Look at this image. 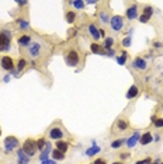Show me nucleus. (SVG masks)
<instances>
[{"mask_svg":"<svg viewBox=\"0 0 163 164\" xmlns=\"http://www.w3.org/2000/svg\"><path fill=\"white\" fill-rule=\"evenodd\" d=\"M21 150L25 153V156L31 157V156H34L35 151H37V142H34L33 139H27L23 143V149H21Z\"/></svg>","mask_w":163,"mask_h":164,"instance_id":"obj_1","label":"nucleus"},{"mask_svg":"<svg viewBox=\"0 0 163 164\" xmlns=\"http://www.w3.org/2000/svg\"><path fill=\"white\" fill-rule=\"evenodd\" d=\"M10 40H11V34L9 31H3L0 34V52L2 51H7L10 48Z\"/></svg>","mask_w":163,"mask_h":164,"instance_id":"obj_2","label":"nucleus"},{"mask_svg":"<svg viewBox=\"0 0 163 164\" xmlns=\"http://www.w3.org/2000/svg\"><path fill=\"white\" fill-rule=\"evenodd\" d=\"M3 144H4V149H6L7 151H11L20 146V142H18L17 138H14V136H7V138L4 139Z\"/></svg>","mask_w":163,"mask_h":164,"instance_id":"obj_3","label":"nucleus"},{"mask_svg":"<svg viewBox=\"0 0 163 164\" xmlns=\"http://www.w3.org/2000/svg\"><path fill=\"white\" fill-rule=\"evenodd\" d=\"M28 52H30L31 58H37L38 55L42 53V45L40 42H31L28 45Z\"/></svg>","mask_w":163,"mask_h":164,"instance_id":"obj_4","label":"nucleus"},{"mask_svg":"<svg viewBox=\"0 0 163 164\" xmlns=\"http://www.w3.org/2000/svg\"><path fill=\"white\" fill-rule=\"evenodd\" d=\"M110 25H111V28H113L115 32L121 31V30H122V27H124L122 17H121V16H114L113 18L110 20Z\"/></svg>","mask_w":163,"mask_h":164,"instance_id":"obj_5","label":"nucleus"},{"mask_svg":"<svg viewBox=\"0 0 163 164\" xmlns=\"http://www.w3.org/2000/svg\"><path fill=\"white\" fill-rule=\"evenodd\" d=\"M79 60H80V58H79V53H77L76 51H70V52L66 55V62H68V65L72 66V67L77 66Z\"/></svg>","mask_w":163,"mask_h":164,"instance_id":"obj_6","label":"nucleus"},{"mask_svg":"<svg viewBox=\"0 0 163 164\" xmlns=\"http://www.w3.org/2000/svg\"><path fill=\"white\" fill-rule=\"evenodd\" d=\"M63 131L60 128H52L49 131V138L53 139V140H60L63 138Z\"/></svg>","mask_w":163,"mask_h":164,"instance_id":"obj_7","label":"nucleus"},{"mask_svg":"<svg viewBox=\"0 0 163 164\" xmlns=\"http://www.w3.org/2000/svg\"><path fill=\"white\" fill-rule=\"evenodd\" d=\"M0 62H2L3 69H6V70H11V69H13L14 62H13V59H11L10 56H3V59L0 60Z\"/></svg>","mask_w":163,"mask_h":164,"instance_id":"obj_8","label":"nucleus"},{"mask_svg":"<svg viewBox=\"0 0 163 164\" xmlns=\"http://www.w3.org/2000/svg\"><path fill=\"white\" fill-rule=\"evenodd\" d=\"M139 139H141V133H139V132H134L132 136L126 140V146H128V147H134V146L138 143V140H139Z\"/></svg>","mask_w":163,"mask_h":164,"instance_id":"obj_9","label":"nucleus"},{"mask_svg":"<svg viewBox=\"0 0 163 164\" xmlns=\"http://www.w3.org/2000/svg\"><path fill=\"white\" fill-rule=\"evenodd\" d=\"M132 66L135 67V69H139V70H145L146 69V62L142 59V58H135L134 59V63H132Z\"/></svg>","mask_w":163,"mask_h":164,"instance_id":"obj_10","label":"nucleus"},{"mask_svg":"<svg viewBox=\"0 0 163 164\" xmlns=\"http://www.w3.org/2000/svg\"><path fill=\"white\" fill-rule=\"evenodd\" d=\"M126 17L130 20H134L138 17V7L137 6H131L130 9H126Z\"/></svg>","mask_w":163,"mask_h":164,"instance_id":"obj_11","label":"nucleus"},{"mask_svg":"<svg viewBox=\"0 0 163 164\" xmlns=\"http://www.w3.org/2000/svg\"><path fill=\"white\" fill-rule=\"evenodd\" d=\"M89 32H90V35L93 36V40H99L100 38V30H97V27L94 25V24H90L89 25Z\"/></svg>","mask_w":163,"mask_h":164,"instance_id":"obj_12","label":"nucleus"},{"mask_svg":"<svg viewBox=\"0 0 163 164\" xmlns=\"http://www.w3.org/2000/svg\"><path fill=\"white\" fill-rule=\"evenodd\" d=\"M49 153H52V150H51V143H47V146H45V149L42 150V153H41V156H40V158H41V161H45V160H48V154Z\"/></svg>","mask_w":163,"mask_h":164,"instance_id":"obj_13","label":"nucleus"},{"mask_svg":"<svg viewBox=\"0 0 163 164\" xmlns=\"http://www.w3.org/2000/svg\"><path fill=\"white\" fill-rule=\"evenodd\" d=\"M139 142H141V144H149L150 142H152V133H150V132H146V133H143L142 136H141Z\"/></svg>","mask_w":163,"mask_h":164,"instance_id":"obj_14","label":"nucleus"},{"mask_svg":"<svg viewBox=\"0 0 163 164\" xmlns=\"http://www.w3.org/2000/svg\"><path fill=\"white\" fill-rule=\"evenodd\" d=\"M51 156L53 157V160H63L65 158V153H62V151H59L58 149H55V150H52V153H51Z\"/></svg>","mask_w":163,"mask_h":164,"instance_id":"obj_15","label":"nucleus"},{"mask_svg":"<svg viewBox=\"0 0 163 164\" xmlns=\"http://www.w3.org/2000/svg\"><path fill=\"white\" fill-rule=\"evenodd\" d=\"M68 147H69V146H68L66 142H63V140H58L56 142V149L59 151H62V153H66Z\"/></svg>","mask_w":163,"mask_h":164,"instance_id":"obj_16","label":"nucleus"},{"mask_svg":"<svg viewBox=\"0 0 163 164\" xmlns=\"http://www.w3.org/2000/svg\"><path fill=\"white\" fill-rule=\"evenodd\" d=\"M18 44H20L21 46H28L31 44V38L28 35H23L18 38Z\"/></svg>","mask_w":163,"mask_h":164,"instance_id":"obj_17","label":"nucleus"},{"mask_svg":"<svg viewBox=\"0 0 163 164\" xmlns=\"http://www.w3.org/2000/svg\"><path fill=\"white\" fill-rule=\"evenodd\" d=\"M24 151L23 150H18V163L20 164H28V161H30V157H28V156H24Z\"/></svg>","mask_w":163,"mask_h":164,"instance_id":"obj_18","label":"nucleus"},{"mask_svg":"<svg viewBox=\"0 0 163 164\" xmlns=\"http://www.w3.org/2000/svg\"><path fill=\"white\" fill-rule=\"evenodd\" d=\"M138 95V87L137 86H132L130 90H128V93H126V98H134V97H137Z\"/></svg>","mask_w":163,"mask_h":164,"instance_id":"obj_19","label":"nucleus"},{"mask_svg":"<svg viewBox=\"0 0 163 164\" xmlns=\"http://www.w3.org/2000/svg\"><path fill=\"white\" fill-rule=\"evenodd\" d=\"M128 121H125V119H120V121L117 122V128L120 129V131H125L126 128H128Z\"/></svg>","mask_w":163,"mask_h":164,"instance_id":"obj_20","label":"nucleus"},{"mask_svg":"<svg viewBox=\"0 0 163 164\" xmlns=\"http://www.w3.org/2000/svg\"><path fill=\"white\" fill-rule=\"evenodd\" d=\"M75 18H76V14H75V11H69V13H66V21L68 23H73Z\"/></svg>","mask_w":163,"mask_h":164,"instance_id":"obj_21","label":"nucleus"},{"mask_svg":"<svg viewBox=\"0 0 163 164\" xmlns=\"http://www.w3.org/2000/svg\"><path fill=\"white\" fill-rule=\"evenodd\" d=\"M122 143H125V140H124V139H120V140H114L113 143H111V147H113V149H118V147H121V146H122Z\"/></svg>","mask_w":163,"mask_h":164,"instance_id":"obj_22","label":"nucleus"},{"mask_svg":"<svg viewBox=\"0 0 163 164\" xmlns=\"http://www.w3.org/2000/svg\"><path fill=\"white\" fill-rule=\"evenodd\" d=\"M45 146H47V142L44 140V139H38L37 140V149L38 150H44Z\"/></svg>","mask_w":163,"mask_h":164,"instance_id":"obj_23","label":"nucleus"},{"mask_svg":"<svg viewBox=\"0 0 163 164\" xmlns=\"http://www.w3.org/2000/svg\"><path fill=\"white\" fill-rule=\"evenodd\" d=\"M99 151H100V147H97V146H94V147H90L89 150L86 151V154H87V156H93V154L99 153Z\"/></svg>","mask_w":163,"mask_h":164,"instance_id":"obj_24","label":"nucleus"},{"mask_svg":"<svg viewBox=\"0 0 163 164\" xmlns=\"http://www.w3.org/2000/svg\"><path fill=\"white\" fill-rule=\"evenodd\" d=\"M70 6L76 7V9H83L84 3H83V2H70Z\"/></svg>","mask_w":163,"mask_h":164,"instance_id":"obj_25","label":"nucleus"},{"mask_svg":"<svg viewBox=\"0 0 163 164\" xmlns=\"http://www.w3.org/2000/svg\"><path fill=\"white\" fill-rule=\"evenodd\" d=\"M113 44H114V40H113V38H106V42H104V46H106L107 49H110L111 46H113Z\"/></svg>","mask_w":163,"mask_h":164,"instance_id":"obj_26","label":"nucleus"},{"mask_svg":"<svg viewBox=\"0 0 163 164\" xmlns=\"http://www.w3.org/2000/svg\"><path fill=\"white\" fill-rule=\"evenodd\" d=\"M17 23H18V25L21 27V28H23V30H25V28H28V23H27L25 20H17Z\"/></svg>","mask_w":163,"mask_h":164,"instance_id":"obj_27","label":"nucleus"},{"mask_svg":"<svg viewBox=\"0 0 163 164\" xmlns=\"http://www.w3.org/2000/svg\"><path fill=\"white\" fill-rule=\"evenodd\" d=\"M143 14L148 16V17H150L153 14V9L152 7H145V9H143Z\"/></svg>","mask_w":163,"mask_h":164,"instance_id":"obj_28","label":"nucleus"},{"mask_svg":"<svg viewBox=\"0 0 163 164\" xmlns=\"http://www.w3.org/2000/svg\"><path fill=\"white\" fill-rule=\"evenodd\" d=\"M155 126H156V128H163V118L155 119Z\"/></svg>","mask_w":163,"mask_h":164,"instance_id":"obj_29","label":"nucleus"},{"mask_svg":"<svg viewBox=\"0 0 163 164\" xmlns=\"http://www.w3.org/2000/svg\"><path fill=\"white\" fill-rule=\"evenodd\" d=\"M100 20L103 21V23H110V21H108V16H107L106 13H100Z\"/></svg>","mask_w":163,"mask_h":164,"instance_id":"obj_30","label":"nucleus"},{"mask_svg":"<svg viewBox=\"0 0 163 164\" xmlns=\"http://www.w3.org/2000/svg\"><path fill=\"white\" fill-rule=\"evenodd\" d=\"M25 65H27V62H25L24 59H21L20 62H18V66H17V69H18V70H23V69H24V66H25Z\"/></svg>","mask_w":163,"mask_h":164,"instance_id":"obj_31","label":"nucleus"},{"mask_svg":"<svg viewBox=\"0 0 163 164\" xmlns=\"http://www.w3.org/2000/svg\"><path fill=\"white\" fill-rule=\"evenodd\" d=\"M91 51H93V52H96V53L101 52V49H100V46L97 45V44H93V45H91Z\"/></svg>","mask_w":163,"mask_h":164,"instance_id":"obj_32","label":"nucleus"},{"mask_svg":"<svg viewBox=\"0 0 163 164\" xmlns=\"http://www.w3.org/2000/svg\"><path fill=\"white\" fill-rule=\"evenodd\" d=\"M149 18H150V17H148V16H145V14H142V16L139 17V21H141V23H148V21H149Z\"/></svg>","mask_w":163,"mask_h":164,"instance_id":"obj_33","label":"nucleus"},{"mask_svg":"<svg viewBox=\"0 0 163 164\" xmlns=\"http://www.w3.org/2000/svg\"><path fill=\"white\" fill-rule=\"evenodd\" d=\"M125 58H126V53L124 52L122 56H121V58H118V63H120V65H124V63H125Z\"/></svg>","mask_w":163,"mask_h":164,"instance_id":"obj_34","label":"nucleus"},{"mask_svg":"<svg viewBox=\"0 0 163 164\" xmlns=\"http://www.w3.org/2000/svg\"><path fill=\"white\" fill-rule=\"evenodd\" d=\"M150 163V158H145V160H141V161H137L135 164H149Z\"/></svg>","mask_w":163,"mask_h":164,"instance_id":"obj_35","label":"nucleus"},{"mask_svg":"<svg viewBox=\"0 0 163 164\" xmlns=\"http://www.w3.org/2000/svg\"><path fill=\"white\" fill-rule=\"evenodd\" d=\"M93 164H107L106 160H103V158H97V160H94Z\"/></svg>","mask_w":163,"mask_h":164,"instance_id":"obj_36","label":"nucleus"},{"mask_svg":"<svg viewBox=\"0 0 163 164\" xmlns=\"http://www.w3.org/2000/svg\"><path fill=\"white\" fill-rule=\"evenodd\" d=\"M120 157L122 158V160H125V158H130V153H121Z\"/></svg>","mask_w":163,"mask_h":164,"instance_id":"obj_37","label":"nucleus"},{"mask_svg":"<svg viewBox=\"0 0 163 164\" xmlns=\"http://www.w3.org/2000/svg\"><path fill=\"white\" fill-rule=\"evenodd\" d=\"M122 45H124V46H130V45H131V40H130V38H126V40H124Z\"/></svg>","mask_w":163,"mask_h":164,"instance_id":"obj_38","label":"nucleus"},{"mask_svg":"<svg viewBox=\"0 0 163 164\" xmlns=\"http://www.w3.org/2000/svg\"><path fill=\"white\" fill-rule=\"evenodd\" d=\"M42 164H56V163L52 160H45V161H42Z\"/></svg>","mask_w":163,"mask_h":164,"instance_id":"obj_39","label":"nucleus"},{"mask_svg":"<svg viewBox=\"0 0 163 164\" xmlns=\"http://www.w3.org/2000/svg\"><path fill=\"white\" fill-rule=\"evenodd\" d=\"M113 164H124V163H121V161H114Z\"/></svg>","mask_w":163,"mask_h":164,"instance_id":"obj_40","label":"nucleus"},{"mask_svg":"<svg viewBox=\"0 0 163 164\" xmlns=\"http://www.w3.org/2000/svg\"><path fill=\"white\" fill-rule=\"evenodd\" d=\"M149 164H159V163H149Z\"/></svg>","mask_w":163,"mask_h":164,"instance_id":"obj_41","label":"nucleus"},{"mask_svg":"<svg viewBox=\"0 0 163 164\" xmlns=\"http://www.w3.org/2000/svg\"><path fill=\"white\" fill-rule=\"evenodd\" d=\"M0 133H2V132H0Z\"/></svg>","mask_w":163,"mask_h":164,"instance_id":"obj_42","label":"nucleus"},{"mask_svg":"<svg viewBox=\"0 0 163 164\" xmlns=\"http://www.w3.org/2000/svg\"><path fill=\"white\" fill-rule=\"evenodd\" d=\"M162 164H163V163H162Z\"/></svg>","mask_w":163,"mask_h":164,"instance_id":"obj_43","label":"nucleus"}]
</instances>
